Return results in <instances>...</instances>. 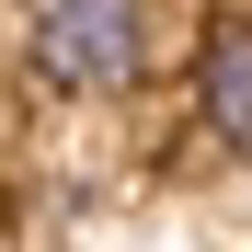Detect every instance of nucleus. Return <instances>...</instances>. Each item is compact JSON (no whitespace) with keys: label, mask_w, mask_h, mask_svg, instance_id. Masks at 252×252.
I'll return each mask as SVG.
<instances>
[{"label":"nucleus","mask_w":252,"mask_h":252,"mask_svg":"<svg viewBox=\"0 0 252 252\" xmlns=\"http://www.w3.org/2000/svg\"><path fill=\"white\" fill-rule=\"evenodd\" d=\"M195 115H206L218 149L252 160V12H218L195 34Z\"/></svg>","instance_id":"2"},{"label":"nucleus","mask_w":252,"mask_h":252,"mask_svg":"<svg viewBox=\"0 0 252 252\" xmlns=\"http://www.w3.org/2000/svg\"><path fill=\"white\" fill-rule=\"evenodd\" d=\"M34 69L58 92H126L149 69V0H34Z\"/></svg>","instance_id":"1"}]
</instances>
